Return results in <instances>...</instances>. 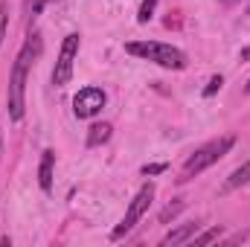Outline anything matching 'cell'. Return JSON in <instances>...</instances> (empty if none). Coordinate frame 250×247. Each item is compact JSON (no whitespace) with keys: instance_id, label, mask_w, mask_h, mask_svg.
I'll return each mask as SVG.
<instances>
[{"instance_id":"obj_1","label":"cell","mask_w":250,"mask_h":247,"mask_svg":"<svg viewBox=\"0 0 250 247\" xmlns=\"http://www.w3.org/2000/svg\"><path fill=\"white\" fill-rule=\"evenodd\" d=\"M41 50H44L41 32L38 29H29L23 47L15 56L12 73H9V87H6V111H9V120L12 123H23V117H26V79H29L32 64L38 62Z\"/></svg>"},{"instance_id":"obj_2","label":"cell","mask_w":250,"mask_h":247,"mask_svg":"<svg viewBox=\"0 0 250 247\" xmlns=\"http://www.w3.org/2000/svg\"><path fill=\"white\" fill-rule=\"evenodd\" d=\"M125 53L140 59V62H151L163 70H187L189 67V56L175 47V44H163V41H128Z\"/></svg>"},{"instance_id":"obj_3","label":"cell","mask_w":250,"mask_h":247,"mask_svg":"<svg viewBox=\"0 0 250 247\" xmlns=\"http://www.w3.org/2000/svg\"><path fill=\"white\" fill-rule=\"evenodd\" d=\"M233 145H236V137H233V134H227V137L209 140V143H204L201 148H195V154H189L187 163H184V169H181L178 184H189L192 178H198L201 172H207L209 166H215L224 154H230V151H233Z\"/></svg>"},{"instance_id":"obj_4","label":"cell","mask_w":250,"mask_h":247,"mask_svg":"<svg viewBox=\"0 0 250 247\" xmlns=\"http://www.w3.org/2000/svg\"><path fill=\"white\" fill-rule=\"evenodd\" d=\"M151 201H154V184L148 181V184H143L137 189V195L131 198V204H128V209H125L123 221L114 227V233H111V242H123L125 236L140 224V218L146 215V209L151 206Z\"/></svg>"},{"instance_id":"obj_5","label":"cell","mask_w":250,"mask_h":247,"mask_svg":"<svg viewBox=\"0 0 250 247\" xmlns=\"http://www.w3.org/2000/svg\"><path fill=\"white\" fill-rule=\"evenodd\" d=\"M79 47H82V35H79V32H70L62 41L59 59H56V67H53V84H56V87L70 84L73 67H76V59H79Z\"/></svg>"},{"instance_id":"obj_6","label":"cell","mask_w":250,"mask_h":247,"mask_svg":"<svg viewBox=\"0 0 250 247\" xmlns=\"http://www.w3.org/2000/svg\"><path fill=\"white\" fill-rule=\"evenodd\" d=\"M105 102H108L105 90L96 87V84H87L73 96V114H76V120H93V117L102 114Z\"/></svg>"},{"instance_id":"obj_7","label":"cell","mask_w":250,"mask_h":247,"mask_svg":"<svg viewBox=\"0 0 250 247\" xmlns=\"http://www.w3.org/2000/svg\"><path fill=\"white\" fill-rule=\"evenodd\" d=\"M198 221H192V224H181V227H175L172 233H166L163 239H160V245L163 247H178V245H189L192 239H195V233H198Z\"/></svg>"},{"instance_id":"obj_8","label":"cell","mask_w":250,"mask_h":247,"mask_svg":"<svg viewBox=\"0 0 250 247\" xmlns=\"http://www.w3.org/2000/svg\"><path fill=\"white\" fill-rule=\"evenodd\" d=\"M53 172H56V151H44L41 154V166H38V184L44 192H50L53 189Z\"/></svg>"},{"instance_id":"obj_9","label":"cell","mask_w":250,"mask_h":247,"mask_svg":"<svg viewBox=\"0 0 250 247\" xmlns=\"http://www.w3.org/2000/svg\"><path fill=\"white\" fill-rule=\"evenodd\" d=\"M111 134H114V125L111 123H93L90 125V131H87V148H99V145H105V143L111 140Z\"/></svg>"},{"instance_id":"obj_10","label":"cell","mask_w":250,"mask_h":247,"mask_svg":"<svg viewBox=\"0 0 250 247\" xmlns=\"http://www.w3.org/2000/svg\"><path fill=\"white\" fill-rule=\"evenodd\" d=\"M250 184V160H245L239 169H233V175L227 178V184H224V192H233V189H239V186H248Z\"/></svg>"},{"instance_id":"obj_11","label":"cell","mask_w":250,"mask_h":247,"mask_svg":"<svg viewBox=\"0 0 250 247\" xmlns=\"http://www.w3.org/2000/svg\"><path fill=\"white\" fill-rule=\"evenodd\" d=\"M184 206H187V204H184V198H175L172 204H166V206L160 209L157 221H160V224H169V221H175V218H178V215L184 212Z\"/></svg>"},{"instance_id":"obj_12","label":"cell","mask_w":250,"mask_h":247,"mask_svg":"<svg viewBox=\"0 0 250 247\" xmlns=\"http://www.w3.org/2000/svg\"><path fill=\"white\" fill-rule=\"evenodd\" d=\"M218 239H221V227H209V230H204V233H195V239H192L189 245L204 247V245H212V242H218Z\"/></svg>"},{"instance_id":"obj_13","label":"cell","mask_w":250,"mask_h":247,"mask_svg":"<svg viewBox=\"0 0 250 247\" xmlns=\"http://www.w3.org/2000/svg\"><path fill=\"white\" fill-rule=\"evenodd\" d=\"M157 3H160V0H143V3H140V9H137V23H148V21L154 18Z\"/></svg>"},{"instance_id":"obj_14","label":"cell","mask_w":250,"mask_h":247,"mask_svg":"<svg viewBox=\"0 0 250 247\" xmlns=\"http://www.w3.org/2000/svg\"><path fill=\"white\" fill-rule=\"evenodd\" d=\"M50 0H26V26L32 29V23H35V18L41 15V9L47 6Z\"/></svg>"},{"instance_id":"obj_15","label":"cell","mask_w":250,"mask_h":247,"mask_svg":"<svg viewBox=\"0 0 250 247\" xmlns=\"http://www.w3.org/2000/svg\"><path fill=\"white\" fill-rule=\"evenodd\" d=\"M221 87H224V76H212V79L207 82V87H204L201 93H204V99H212V96H215V93H218Z\"/></svg>"},{"instance_id":"obj_16","label":"cell","mask_w":250,"mask_h":247,"mask_svg":"<svg viewBox=\"0 0 250 247\" xmlns=\"http://www.w3.org/2000/svg\"><path fill=\"white\" fill-rule=\"evenodd\" d=\"M6 29H9V0H0V47L6 41Z\"/></svg>"},{"instance_id":"obj_17","label":"cell","mask_w":250,"mask_h":247,"mask_svg":"<svg viewBox=\"0 0 250 247\" xmlns=\"http://www.w3.org/2000/svg\"><path fill=\"white\" fill-rule=\"evenodd\" d=\"M169 166L166 163H146L143 169H140V175H146V178H154V175H163Z\"/></svg>"},{"instance_id":"obj_18","label":"cell","mask_w":250,"mask_h":247,"mask_svg":"<svg viewBox=\"0 0 250 247\" xmlns=\"http://www.w3.org/2000/svg\"><path fill=\"white\" fill-rule=\"evenodd\" d=\"M245 239H248V233H236V236H230L224 245H239V242H245Z\"/></svg>"},{"instance_id":"obj_19","label":"cell","mask_w":250,"mask_h":247,"mask_svg":"<svg viewBox=\"0 0 250 247\" xmlns=\"http://www.w3.org/2000/svg\"><path fill=\"white\" fill-rule=\"evenodd\" d=\"M239 59H242V62H250V47H245V50L239 53Z\"/></svg>"},{"instance_id":"obj_20","label":"cell","mask_w":250,"mask_h":247,"mask_svg":"<svg viewBox=\"0 0 250 247\" xmlns=\"http://www.w3.org/2000/svg\"><path fill=\"white\" fill-rule=\"evenodd\" d=\"M221 6H236V3H242V0H218Z\"/></svg>"},{"instance_id":"obj_21","label":"cell","mask_w":250,"mask_h":247,"mask_svg":"<svg viewBox=\"0 0 250 247\" xmlns=\"http://www.w3.org/2000/svg\"><path fill=\"white\" fill-rule=\"evenodd\" d=\"M245 93H250V79H248V84H245Z\"/></svg>"},{"instance_id":"obj_22","label":"cell","mask_w":250,"mask_h":247,"mask_svg":"<svg viewBox=\"0 0 250 247\" xmlns=\"http://www.w3.org/2000/svg\"><path fill=\"white\" fill-rule=\"evenodd\" d=\"M0 157H3V137H0Z\"/></svg>"},{"instance_id":"obj_23","label":"cell","mask_w":250,"mask_h":247,"mask_svg":"<svg viewBox=\"0 0 250 247\" xmlns=\"http://www.w3.org/2000/svg\"><path fill=\"white\" fill-rule=\"evenodd\" d=\"M50 3H53V0H50Z\"/></svg>"}]
</instances>
